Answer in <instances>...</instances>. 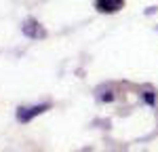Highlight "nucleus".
<instances>
[{
    "mask_svg": "<svg viewBox=\"0 0 158 152\" xmlns=\"http://www.w3.org/2000/svg\"><path fill=\"white\" fill-rule=\"evenodd\" d=\"M95 6L101 13H116L124 6V0H95Z\"/></svg>",
    "mask_w": 158,
    "mask_h": 152,
    "instance_id": "obj_2",
    "label": "nucleus"
},
{
    "mask_svg": "<svg viewBox=\"0 0 158 152\" xmlns=\"http://www.w3.org/2000/svg\"><path fill=\"white\" fill-rule=\"evenodd\" d=\"M47 110V106H34V108H19V112H17V118L21 120V123H27L30 118H34L36 114L44 112Z\"/></svg>",
    "mask_w": 158,
    "mask_h": 152,
    "instance_id": "obj_3",
    "label": "nucleus"
},
{
    "mask_svg": "<svg viewBox=\"0 0 158 152\" xmlns=\"http://www.w3.org/2000/svg\"><path fill=\"white\" fill-rule=\"evenodd\" d=\"M23 34L30 38H44L47 36V32L40 27V23H38L36 19H27L23 23Z\"/></svg>",
    "mask_w": 158,
    "mask_h": 152,
    "instance_id": "obj_1",
    "label": "nucleus"
}]
</instances>
